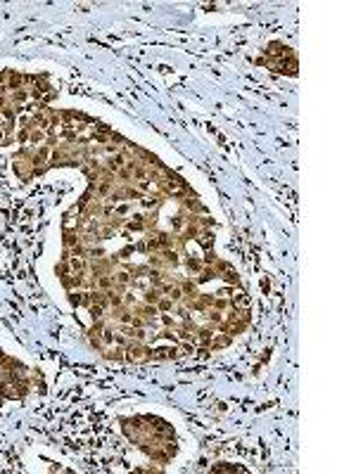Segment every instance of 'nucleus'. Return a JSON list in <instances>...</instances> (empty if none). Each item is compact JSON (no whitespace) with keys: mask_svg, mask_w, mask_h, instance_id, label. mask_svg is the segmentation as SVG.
I'll return each instance as SVG.
<instances>
[{"mask_svg":"<svg viewBox=\"0 0 356 474\" xmlns=\"http://www.w3.org/2000/svg\"><path fill=\"white\" fill-rule=\"evenodd\" d=\"M228 301H230V308H235V311H249V296L240 287L228 296Z\"/></svg>","mask_w":356,"mask_h":474,"instance_id":"1","label":"nucleus"},{"mask_svg":"<svg viewBox=\"0 0 356 474\" xmlns=\"http://www.w3.org/2000/svg\"><path fill=\"white\" fill-rule=\"evenodd\" d=\"M183 268H185L188 275H200L202 270H204V261H202V256H185Z\"/></svg>","mask_w":356,"mask_h":474,"instance_id":"2","label":"nucleus"},{"mask_svg":"<svg viewBox=\"0 0 356 474\" xmlns=\"http://www.w3.org/2000/svg\"><path fill=\"white\" fill-rule=\"evenodd\" d=\"M174 308H176V304L169 299V296H162V299L157 301V311H159V313H171Z\"/></svg>","mask_w":356,"mask_h":474,"instance_id":"3","label":"nucleus"},{"mask_svg":"<svg viewBox=\"0 0 356 474\" xmlns=\"http://www.w3.org/2000/svg\"><path fill=\"white\" fill-rule=\"evenodd\" d=\"M214 472H245V469H242V467H230V465H223V462H221V465L214 467Z\"/></svg>","mask_w":356,"mask_h":474,"instance_id":"4","label":"nucleus"}]
</instances>
